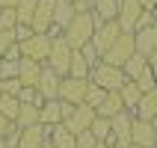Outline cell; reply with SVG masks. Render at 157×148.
<instances>
[{
  "instance_id": "cell-1",
  "label": "cell",
  "mask_w": 157,
  "mask_h": 148,
  "mask_svg": "<svg viewBox=\"0 0 157 148\" xmlns=\"http://www.w3.org/2000/svg\"><path fill=\"white\" fill-rule=\"evenodd\" d=\"M98 24H101V21L95 18V12H77V15L71 18V24L62 30V39H65L74 51H80V47H86V44L92 42Z\"/></svg>"
},
{
  "instance_id": "cell-2",
  "label": "cell",
  "mask_w": 157,
  "mask_h": 148,
  "mask_svg": "<svg viewBox=\"0 0 157 148\" xmlns=\"http://www.w3.org/2000/svg\"><path fill=\"white\" fill-rule=\"evenodd\" d=\"M89 83L101 86L104 92H119V89L128 83V77H124V71H122V68L107 65V62H98L95 68H92V74H89Z\"/></svg>"
},
{
  "instance_id": "cell-3",
  "label": "cell",
  "mask_w": 157,
  "mask_h": 148,
  "mask_svg": "<svg viewBox=\"0 0 157 148\" xmlns=\"http://www.w3.org/2000/svg\"><path fill=\"white\" fill-rule=\"evenodd\" d=\"M71 53H74V47H71L62 36H56L51 42V56H48V68L51 71H56L59 77H68V65H71Z\"/></svg>"
},
{
  "instance_id": "cell-4",
  "label": "cell",
  "mask_w": 157,
  "mask_h": 148,
  "mask_svg": "<svg viewBox=\"0 0 157 148\" xmlns=\"http://www.w3.org/2000/svg\"><path fill=\"white\" fill-rule=\"evenodd\" d=\"M119 36H122V27H119V21H101V24L95 27V36H92V47H95V51L104 56V53L110 51L116 42H119Z\"/></svg>"
},
{
  "instance_id": "cell-5",
  "label": "cell",
  "mask_w": 157,
  "mask_h": 148,
  "mask_svg": "<svg viewBox=\"0 0 157 148\" xmlns=\"http://www.w3.org/2000/svg\"><path fill=\"white\" fill-rule=\"evenodd\" d=\"M51 36L42 33V36H30L27 42H21L18 47H21V56H27V59H36V62H48V56H51Z\"/></svg>"
},
{
  "instance_id": "cell-6",
  "label": "cell",
  "mask_w": 157,
  "mask_h": 148,
  "mask_svg": "<svg viewBox=\"0 0 157 148\" xmlns=\"http://www.w3.org/2000/svg\"><path fill=\"white\" fill-rule=\"evenodd\" d=\"M133 56V33H122L119 36V42L110 47V51L101 56V62H107V65H116V68H122L124 62Z\"/></svg>"
},
{
  "instance_id": "cell-7",
  "label": "cell",
  "mask_w": 157,
  "mask_h": 148,
  "mask_svg": "<svg viewBox=\"0 0 157 148\" xmlns=\"http://www.w3.org/2000/svg\"><path fill=\"white\" fill-rule=\"evenodd\" d=\"M95 119H98V113L92 110V107L80 104V107H74V113H71L62 124H65V131H71L74 136H77V133H86L89 127H92V122H95Z\"/></svg>"
},
{
  "instance_id": "cell-8",
  "label": "cell",
  "mask_w": 157,
  "mask_h": 148,
  "mask_svg": "<svg viewBox=\"0 0 157 148\" xmlns=\"http://www.w3.org/2000/svg\"><path fill=\"white\" fill-rule=\"evenodd\" d=\"M86 89H89V80L62 77V83H59V101H68V104L80 107L83 101H86Z\"/></svg>"
},
{
  "instance_id": "cell-9",
  "label": "cell",
  "mask_w": 157,
  "mask_h": 148,
  "mask_svg": "<svg viewBox=\"0 0 157 148\" xmlns=\"http://www.w3.org/2000/svg\"><path fill=\"white\" fill-rule=\"evenodd\" d=\"M142 12H145V9L140 6V0H122V3H119L116 21H119V27H122V33H133V30H136V21H140Z\"/></svg>"
},
{
  "instance_id": "cell-10",
  "label": "cell",
  "mask_w": 157,
  "mask_h": 148,
  "mask_svg": "<svg viewBox=\"0 0 157 148\" xmlns=\"http://www.w3.org/2000/svg\"><path fill=\"white\" fill-rule=\"evenodd\" d=\"M74 15H77V12H74V3H71V0H56V3H53V27L48 30V36H51V39L62 36V30L71 24Z\"/></svg>"
},
{
  "instance_id": "cell-11",
  "label": "cell",
  "mask_w": 157,
  "mask_h": 148,
  "mask_svg": "<svg viewBox=\"0 0 157 148\" xmlns=\"http://www.w3.org/2000/svg\"><path fill=\"white\" fill-rule=\"evenodd\" d=\"M53 3H56V0H39V3H36L33 21H30V30H33L36 36L48 33L53 27Z\"/></svg>"
},
{
  "instance_id": "cell-12",
  "label": "cell",
  "mask_w": 157,
  "mask_h": 148,
  "mask_svg": "<svg viewBox=\"0 0 157 148\" xmlns=\"http://www.w3.org/2000/svg\"><path fill=\"white\" fill-rule=\"evenodd\" d=\"M131 124H133V113L122 110L119 116L110 119V131L116 136V148H128L131 145Z\"/></svg>"
},
{
  "instance_id": "cell-13",
  "label": "cell",
  "mask_w": 157,
  "mask_h": 148,
  "mask_svg": "<svg viewBox=\"0 0 157 148\" xmlns=\"http://www.w3.org/2000/svg\"><path fill=\"white\" fill-rule=\"evenodd\" d=\"M131 142L140 148H151L157 145V133H154V122H142V119H133L131 124Z\"/></svg>"
},
{
  "instance_id": "cell-14",
  "label": "cell",
  "mask_w": 157,
  "mask_h": 148,
  "mask_svg": "<svg viewBox=\"0 0 157 148\" xmlns=\"http://www.w3.org/2000/svg\"><path fill=\"white\" fill-rule=\"evenodd\" d=\"M42 62L36 59H27V56H21L18 59V80H21V86H39V77H42Z\"/></svg>"
},
{
  "instance_id": "cell-15",
  "label": "cell",
  "mask_w": 157,
  "mask_h": 148,
  "mask_svg": "<svg viewBox=\"0 0 157 148\" xmlns=\"http://www.w3.org/2000/svg\"><path fill=\"white\" fill-rule=\"evenodd\" d=\"M59 83H62V77L44 65V68H42V77H39V86H36V89H39V95H42L44 101H53V98H59Z\"/></svg>"
},
{
  "instance_id": "cell-16",
  "label": "cell",
  "mask_w": 157,
  "mask_h": 148,
  "mask_svg": "<svg viewBox=\"0 0 157 148\" xmlns=\"http://www.w3.org/2000/svg\"><path fill=\"white\" fill-rule=\"evenodd\" d=\"M18 148H48V127L44 124H33L21 131V142Z\"/></svg>"
},
{
  "instance_id": "cell-17",
  "label": "cell",
  "mask_w": 157,
  "mask_h": 148,
  "mask_svg": "<svg viewBox=\"0 0 157 148\" xmlns=\"http://www.w3.org/2000/svg\"><path fill=\"white\" fill-rule=\"evenodd\" d=\"M39 124H44V127H56V124H62V101H59V98L44 101V104L39 107Z\"/></svg>"
},
{
  "instance_id": "cell-18",
  "label": "cell",
  "mask_w": 157,
  "mask_h": 148,
  "mask_svg": "<svg viewBox=\"0 0 157 148\" xmlns=\"http://www.w3.org/2000/svg\"><path fill=\"white\" fill-rule=\"evenodd\" d=\"M133 51L142 53V56H151V53L157 51V27L136 30V33H133Z\"/></svg>"
},
{
  "instance_id": "cell-19",
  "label": "cell",
  "mask_w": 157,
  "mask_h": 148,
  "mask_svg": "<svg viewBox=\"0 0 157 148\" xmlns=\"http://www.w3.org/2000/svg\"><path fill=\"white\" fill-rule=\"evenodd\" d=\"M133 119H142V122H154L157 119V89H151V92L142 95V101L133 110Z\"/></svg>"
},
{
  "instance_id": "cell-20",
  "label": "cell",
  "mask_w": 157,
  "mask_h": 148,
  "mask_svg": "<svg viewBox=\"0 0 157 148\" xmlns=\"http://www.w3.org/2000/svg\"><path fill=\"white\" fill-rule=\"evenodd\" d=\"M48 145L51 148H74V133L65 131V124L48 127Z\"/></svg>"
},
{
  "instance_id": "cell-21",
  "label": "cell",
  "mask_w": 157,
  "mask_h": 148,
  "mask_svg": "<svg viewBox=\"0 0 157 148\" xmlns=\"http://www.w3.org/2000/svg\"><path fill=\"white\" fill-rule=\"evenodd\" d=\"M124 110V104H122V95L119 92H107V98L98 104V110L95 113L101 116V119H113V116H119Z\"/></svg>"
},
{
  "instance_id": "cell-22",
  "label": "cell",
  "mask_w": 157,
  "mask_h": 148,
  "mask_svg": "<svg viewBox=\"0 0 157 148\" xmlns=\"http://www.w3.org/2000/svg\"><path fill=\"white\" fill-rule=\"evenodd\" d=\"M89 133L95 136V142H104V145H110V148L116 145V136H113V131H110V119H101V116H98L95 122H92V127H89Z\"/></svg>"
},
{
  "instance_id": "cell-23",
  "label": "cell",
  "mask_w": 157,
  "mask_h": 148,
  "mask_svg": "<svg viewBox=\"0 0 157 148\" xmlns=\"http://www.w3.org/2000/svg\"><path fill=\"white\" fill-rule=\"evenodd\" d=\"M119 3H122V0H92V12H95L98 21H116Z\"/></svg>"
},
{
  "instance_id": "cell-24",
  "label": "cell",
  "mask_w": 157,
  "mask_h": 148,
  "mask_svg": "<svg viewBox=\"0 0 157 148\" xmlns=\"http://www.w3.org/2000/svg\"><path fill=\"white\" fill-rule=\"evenodd\" d=\"M119 95H122V104H124V110H128V113H133V110H136V104L142 101V89L136 86L133 80H128V83H124V86L119 89Z\"/></svg>"
},
{
  "instance_id": "cell-25",
  "label": "cell",
  "mask_w": 157,
  "mask_h": 148,
  "mask_svg": "<svg viewBox=\"0 0 157 148\" xmlns=\"http://www.w3.org/2000/svg\"><path fill=\"white\" fill-rule=\"evenodd\" d=\"M89 74H92V65L86 62V56H83L80 51H74V53H71V65H68V77L89 80Z\"/></svg>"
},
{
  "instance_id": "cell-26",
  "label": "cell",
  "mask_w": 157,
  "mask_h": 148,
  "mask_svg": "<svg viewBox=\"0 0 157 148\" xmlns=\"http://www.w3.org/2000/svg\"><path fill=\"white\" fill-rule=\"evenodd\" d=\"M145 68H148V56H142V53H136V51H133V56L122 65V71H124V77H128V80H136Z\"/></svg>"
},
{
  "instance_id": "cell-27",
  "label": "cell",
  "mask_w": 157,
  "mask_h": 148,
  "mask_svg": "<svg viewBox=\"0 0 157 148\" xmlns=\"http://www.w3.org/2000/svg\"><path fill=\"white\" fill-rule=\"evenodd\" d=\"M15 124L21 127V131H24V127H33V124H39V107H36V104H21Z\"/></svg>"
},
{
  "instance_id": "cell-28",
  "label": "cell",
  "mask_w": 157,
  "mask_h": 148,
  "mask_svg": "<svg viewBox=\"0 0 157 148\" xmlns=\"http://www.w3.org/2000/svg\"><path fill=\"white\" fill-rule=\"evenodd\" d=\"M18 110H21L18 95H3V92H0V116L9 119V122H15V119H18Z\"/></svg>"
},
{
  "instance_id": "cell-29",
  "label": "cell",
  "mask_w": 157,
  "mask_h": 148,
  "mask_svg": "<svg viewBox=\"0 0 157 148\" xmlns=\"http://www.w3.org/2000/svg\"><path fill=\"white\" fill-rule=\"evenodd\" d=\"M36 3H39V0H18V3H15L18 24H27V27H30V21H33V12H36Z\"/></svg>"
},
{
  "instance_id": "cell-30",
  "label": "cell",
  "mask_w": 157,
  "mask_h": 148,
  "mask_svg": "<svg viewBox=\"0 0 157 148\" xmlns=\"http://www.w3.org/2000/svg\"><path fill=\"white\" fill-rule=\"evenodd\" d=\"M18 101H21V104H36V107H42V104H44V98L39 95V89H33V86H21V92H18Z\"/></svg>"
},
{
  "instance_id": "cell-31",
  "label": "cell",
  "mask_w": 157,
  "mask_h": 148,
  "mask_svg": "<svg viewBox=\"0 0 157 148\" xmlns=\"http://www.w3.org/2000/svg\"><path fill=\"white\" fill-rule=\"evenodd\" d=\"M107 98V92L101 86H95V83H89V89H86V101H83V104L86 107H92V110H98V104H101V101H104Z\"/></svg>"
},
{
  "instance_id": "cell-32",
  "label": "cell",
  "mask_w": 157,
  "mask_h": 148,
  "mask_svg": "<svg viewBox=\"0 0 157 148\" xmlns=\"http://www.w3.org/2000/svg\"><path fill=\"white\" fill-rule=\"evenodd\" d=\"M133 83H136V86L142 89V95H145V92H151V89H157V74H154L151 68H145V71L140 74V77L133 80Z\"/></svg>"
},
{
  "instance_id": "cell-33",
  "label": "cell",
  "mask_w": 157,
  "mask_h": 148,
  "mask_svg": "<svg viewBox=\"0 0 157 148\" xmlns=\"http://www.w3.org/2000/svg\"><path fill=\"white\" fill-rule=\"evenodd\" d=\"M15 27H18L15 9H0V30L3 33H15Z\"/></svg>"
},
{
  "instance_id": "cell-34",
  "label": "cell",
  "mask_w": 157,
  "mask_h": 148,
  "mask_svg": "<svg viewBox=\"0 0 157 148\" xmlns=\"http://www.w3.org/2000/svg\"><path fill=\"white\" fill-rule=\"evenodd\" d=\"M3 139H6V148H18V142H21V127L12 122L6 127V133H3Z\"/></svg>"
},
{
  "instance_id": "cell-35",
  "label": "cell",
  "mask_w": 157,
  "mask_h": 148,
  "mask_svg": "<svg viewBox=\"0 0 157 148\" xmlns=\"http://www.w3.org/2000/svg\"><path fill=\"white\" fill-rule=\"evenodd\" d=\"M0 92H3V95H18V92H21V80L18 77L0 80Z\"/></svg>"
},
{
  "instance_id": "cell-36",
  "label": "cell",
  "mask_w": 157,
  "mask_h": 148,
  "mask_svg": "<svg viewBox=\"0 0 157 148\" xmlns=\"http://www.w3.org/2000/svg\"><path fill=\"white\" fill-rule=\"evenodd\" d=\"M9 77H18V62L0 59V80H9Z\"/></svg>"
},
{
  "instance_id": "cell-37",
  "label": "cell",
  "mask_w": 157,
  "mask_h": 148,
  "mask_svg": "<svg viewBox=\"0 0 157 148\" xmlns=\"http://www.w3.org/2000/svg\"><path fill=\"white\" fill-rule=\"evenodd\" d=\"M80 53H83V56H86V62H89V65H92V68H95L98 62H101V53H98L95 47H92V42H89L86 47H80Z\"/></svg>"
},
{
  "instance_id": "cell-38",
  "label": "cell",
  "mask_w": 157,
  "mask_h": 148,
  "mask_svg": "<svg viewBox=\"0 0 157 148\" xmlns=\"http://www.w3.org/2000/svg\"><path fill=\"white\" fill-rule=\"evenodd\" d=\"M148 27H154V12H142L140 21H136V30H148ZM133 30V33H136Z\"/></svg>"
},
{
  "instance_id": "cell-39",
  "label": "cell",
  "mask_w": 157,
  "mask_h": 148,
  "mask_svg": "<svg viewBox=\"0 0 157 148\" xmlns=\"http://www.w3.org/2000/svg\"><path fill=\"white\" fill-rule=\"evenodd\" d=\"M0 59H9V62H18V59H21V47H18V44H12V47H9V51L3 53V56H0Z\"/></svg>"
},
{
  "instance_id": "cell-40",
  "label": "cell",
  "mask_w": 157,
  "mask_h": 148,
  "mask_svg": "<svg viewBox=\"0 0 157 148\" xmlns=\"http://www.w3.org/2000/svg\"><path fill=\"white\" fill-rule=\"evenodd\" d=\"M140 6L145 9V12H154V9H157V0H140Z\"/></svg>"
},
{
  "instance_id": "cell-41",
  "label": "cell",
  "mask_w": 157,
  "mask_h": 148,
  "mask_svg": "<svg viewBox=\"0 0 157 148\" xmlns=\"http://www.w3.org/2000/svg\"><path fill=\"white\" fill-rule=\"evenodd\" d=\"M9 124H12V122H9V119H3V116H0V136L6 133V127H9Z\"/></svg>"
},
{
  "instance_id": "cell-42",
  "label": "cell",
  "mask_w": 157,
  "mask_h": 148,
  "mask_svg": "<svg viewBox=\"0 0 157 148\" xmlns=\"http://www.w3.org/2000/svg\"><path fill=\"white\" fill-rule=\"evenodd\" d=\"M18 0H0V9H15Z\"/></svg>"
},
{
  "instance_id": "cell-43",
  "label": "cell",
  "mask_w": 157,
  "mask_h": 148,
  "mask_svg": "<svg viewBox=\"0 0 157 148\" xmlns=\"http://www.w3.org/2000/svg\"><path fill=\"white\" fill-rule=\"evenodd\" d=\"M0 148H6V139H3V136H0Z\"/></svg>"
},
{
  "instance_id": "cell-44",
  "label": "cell",
  "mask_w": 157,
  "mask_h": 148,
  "mask_svg": "<svg viewBox=\"0 0 157 148\" xmlns=\"http://www.w3.org/2000/svg\"><path fill=\"white\" fill-rule=\"evenodd\" d=\"M95 148H110V145H104V142H98V145H95Z\"/></svg>"
},
{
  "instance_id": "cell-45",
  "label": "cell",
  "mask_w": 157,
  "mask_h": 148,
  "mask_svg": "<svg viewBox=\"0 0 157 148\" xmlns=\"http://www.w3.org/2000/svg\"><path fill=\"white\" fill-rule=\"evenodd\" d=\"M128 148H140V145H133V142H131V145H128Z\"/></svg>"
},
{
  "instance_id": "cell-46",
  "label": "cell",
  "mask_w": 157,
  "mask_h": 148,
  "mask_svg": "<svg viewBox=\"0 0 157 148\" xmlns=\"http://www.w3.org/2000/svg\"><path fill=\"white\" fill-rule=\"evenodd\" d=\"M154 124H157V119H154Z\"/></svg>"
},
{
  "instance_id": "cell-47",
  "label": "cell",
  "mask_w": 157,
  "mask_h": 148,
  "mask_svg": "<svg viewBox=\"0 0 157 148\" xmlns=\"http://www.w3.org/2000/svg\"><path fill=\"white\" fill-rule=\"evenodd\" d=\"M71 3H74V0H71Z\"/></svg>"
},
{
  "instance_id": "cell-48",
  "label": "cell",
  "mask_w": 157,
  "mask_h": 148,
  "mask_svg": "<svg viewBox=\"0 0 157 148\" xmlns=\"http://www.w3.org/2000/svg\"><path fill=\"white\" fill-rule=\"evenodd\" d=\"M48 148H51V145H48Z\"/></svg>"
}]
</instances>
